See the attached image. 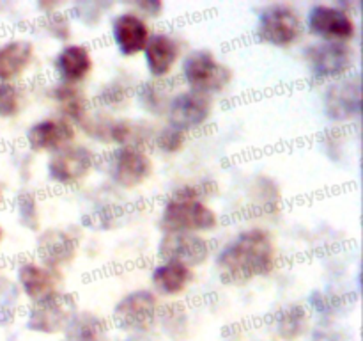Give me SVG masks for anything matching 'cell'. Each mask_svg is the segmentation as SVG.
Returning a JSON list of instances; mask_svg holds the SVG:
<instances>
[{"mask_svg":"<svg viewBox=\"0 0 363 341\" xmlns=\"http://www.w3.org/2000/svg\"><path fill=\"white\" fill-rule=\"evenodd\" d=\"M279 252L272 233L264 227H248L230 238L215 254L218 281L225 286H245L275 270Z\"/></svg>","mask_w":363,"mask_h":341,"instance_id":"cell-1","label":"cell"},{"mask_svg":"<svg viewBox=\"0 0 363 341\" xmlns=\"http://www.w3.org/2000/svg\"><path fill=\"white\" fill-rule=\"evenodd\" d=\"M208 188L199 183H184L169 195L160 212L158 226L163 233H208L218 226V215L204 202Z\"/></svg>","mask_w":363,"mask_h":341,"instance_id":"cell-2","label":"cell"},{"mask_svg":"<svg viewBox=\"0 0 363 341\" xmlns=\"http://www.w3.org/2000/svg\"><path fill=\"white\" fill-rule=\"evenodd\" d=\"M181 77L188 91L211 98V94L225 91L233 80V71L227 64L216 59L211 50H194L181 63Z\"/></svg>","mask_w":363,"mask_h":341,"instance_id":"cell-3","label":"cell"},{"mask_svg":"<svg viewBox=\"0 0 363 341\" xmlns=\"http://www.w3.org/2000/svg\"><path fill=\"white\" fill-rule=\"evenodd\" d=\"M303 59L312 80L330 84L353 73L357 53L350 43L314 41L305 48Z\"/></svg>","mask_w":363,"mask_h":341,"instance_id":"cell-4","label":"cell"},{"mask_svg":"<svg viewBox=\"0 0 363 341\" xmlns=\"http://www.w3.org/2000/svg\"><path fill=\"white\" fill-rule=\"evenodd\" d=\"M303 23L294 7L287 4H268L257 13L255 38L262 45L289 48L300 39Z\"/></svg>","mask_w":363,"mask_h":341,"instance_id":"cell-5","label":"cell"},{"mask_svg":"<svg viewBox=\"0 0 363 341\" xmlns=\"http://www.w3.org/2000/svg\"><path fill=\"white\" fill-rule=\"evenodd\" d=\"M158 298L152 290H131L116 302L112 309L113 325L126 334L142 336L149 332L158 318Z\"/></svg>","mask_w":363,"mask_h":341,"instance_id":"cell-6","label":"cell"},{"mask_svg":"<svg viewBox=\"0 0 363 341\" xmlns=\"http://www.w3.org/2000/svg\"><path fill=\"white\" fill-rule=\"evenodd\" d=\"M77 311L78 305L73 295L57 291L43 301L32 302L25 318V329L45 336L62 334Z\"/></svg>","mask_w":363,"mask_h":341,"instance_id":"cell-7","label":"cell"},{"mask_svg":"<svg viewBox=\"0 0 363 341\" xmlns=\"http://www.w3.org/2000/svg\"><path fill=\"white\" fill-rule=\"evenodd\" d=\"M323 114L337 124L351 123L362 116V80L358 73L326 84L321 98Z\"/></svg>","mask_w":363,"mask_h":341,"instance_id":"cell-8","label":"cell"},{"mask_svg":"<svg viewBox=\"0 0 363 341\" xmlns=\"http://www.w3.org/2000/svg\"><path fill=\"white\" fill-rule=\"evenodd\" d=\"M96 155L84 144H69L50 153L46 160V176L59 187H74L91 174Z\"/></svg>","mask_w":363,"mask_h":341,"instance_id":"cell-9","label":"cell"},{"mask_svg":"<svg viewBox=\"0 0 363 341\" xmlns=\"http://www.w3.org/2000/svg\"><path fill=\"white\" fill-rule=\"evenodd\" d=\"M106 176L116 187L133 190L147 181L152 174V160L144 149L117 146L106 156Z\"/></svg>","mask_w":363,"mask_h":341,"instance_id":"cell-10","label":"cell"},{"mask_svg":"<svg viewBox=\"0 0 363 341\" xmlns=\"http://www.w3.org/2000/svg\"><path fill=\"white\" fill-rule=\"evenodd\" d=\"M308 34L318 41L351 43L357 36L358 25L351 13L337 4H315L308 9L305 21Z\"/></svg>","mask_w":363,"mask_h":341,"instance_id":"cell-11","label":"cell"},{"mask_svg":"<svg viewBox=\"0 0 363 341\" xmlns=\"http://www.w3.org/2000/svg\"><path fill=\"white\" fill-rule=\"evenodd\" d=\"M213 247L208 238L195 233H163L156 249L162 261L179 263L191 270L204 265Z\"/></svg>","mask_w":363,"mask_h":341,"instance_id":"cell-12","label":"cell"},{"mask_svg":"<svg viewBox=\"0 0 363 341\" xmlns=\"http://www.w3.org/2000/svg\"><path fill=\"white\" fill-rule=\"evenodd\" d=\"M165 114L170 126L188 134L208 123L213 114V102L209 96L194 91L176 92L170 98Z\"/></svg>","mask_w":363,"mask_h":341,"instance_id":"cell-13","label":"cell"},{"mask_svg":"<svg viewBox=\"0 0 363 341\" xmlns=\"http://www.w3.org/2000/svg\"><path fill=\"white\" fill-rule=\"evenodd\" d=\"M77 238L69 231L60 229V227H48L41 231L35 240V254H38L39 263L59 272L77 258Z\"/></svg>","mask_w":363,"mask_h":341,"instance_id":"cell-14","label":"cell"},{"mask_svg":"<svg viewBox=\"0 0 363 341\" xmlns=\"http://www.w3.org/2000/svg\"><path fill=\"white\" fill-rule=\"evenodd\" d=\"M74 137V126L62 117H45L35 121L25 134L28 149L34 153H53L64 146L73 144Z\"/></svg>","mask_w":363,"mask_h":341,"instance_id":"cell-15","label":"cell"},{"mask_svg":"<svg viewBox=\"0 0 363 341\" xmlns=\"http://www.w3.org/2000/svg\"><path fill=\"white\" fill-rule=\"evenodd\" d=\"M62 276L39 261H23L16 266V284L20 293L32 302H39L60 291Z\"/></svg>","mask_w":363,"mask_h":341,"instance_id":"cell-16","label":"cell"},{"mask_svg":"<svg viewBox=\"0 0 363 341\" xmlns=\"http://www.w3.org/2000/svg\"><path fill=\"white\" fill-rule=\"evenodd\" d=\"M110 32H112L117 52L123 57H133L144 52L149 36H151L147 21L138 16L135 11H124L117 14L112 20Z\"/></svg>","mask_w":363,"mask_h":341,"instance_id":"cell-17","label":"cell"},{"mask_svg":"<svg viewBox=\"0 0 363 341\" xmlns=\"http://www.w3.org/2000/svg\"><path fill=\"white\" fill-rule=\"evenodd\" d=\"M144 63L151 78H167L179 60L181 46L176 38L165 32H156L147 39L144 48Z\"/></svg>","mask_w":363,"mask_h":341,"instance_id":"cell-18","label":"cell"},{"mask_svg":"<svg viewBox=\"0 0 363 341\" xmlns=\"http://www.w3.org/2000/svg\"><path fill=\"white\" fill-rule=\"evenodd\" d=\"M94 67L91 52L84 45H64L53 59V71L60 84L78 85Z\"/></svg>","mask_w":363,"mask_h":341,"instance_id":"cell-19","label":"cell"},{"mask_svg":"<svg viewBox=\"0 0 363 341\" xmlns=\"http://www.w3.org/2000/svg\"><path fill=\"white\" fill-rule=\"evenodd\" d=\"M34 60V45L23 38H13L0 45V82L13 84Z\"/></svg>","mask_w":363,"mask_h":341,"instance_id":"cell-20","label":"cell"},{"mask_svg":"<svg viewBox=\"0 0 363 341\" xmlns=\"http://www.w3.org/2000/svg\"><path fill=\"white\" fill-rule=\"evenodd\" d=\"M194 279V270L172 261H160L151 270L152 293L163 297H177L184 293Z\"/></svg>","mask_w":363,"mask_h":341,"instance_id":"cell-21","label":"cell"},{"mask_svg":"<svg viewBox=\"0 0 363 341\" xmlns=\"http://www.w3.org/2000/svg\"><path fill=\"white\" fill-rule=\"evenodd\" d=\"M272 330L280 341H296L308 330V309L303 304H286L272 316Z\"/></svg>","mask_w":363,"mask_h":341,"instance_id":"cell-22","label":"cell"},{"mask_svg":"<svg viewBox=\"0 0 363 341\" xmlns=\"http://www.w3.org/2000/svg\"><path fill=\"white\" fill-rule=\"evenodd\" d=\"M50 98L57 105L59 110V117L69 121L71 124H80L84 117L89 114V103L85 98L84 91L80 85H69L60 84L57 82L52 89H50Z\"/></svg>","mask_w":363,"mask_h":341,"instance_id":"cell-23","label":"cell"},{"mask_svg":"<svg viewBox=\"0 0 363 341\" xmlns=\"http://www.w3.org/2000/svg\"><path fill=\"white\" fill-rule=\"evenodd\" d=\"M108 323L92 311H77L64 329L60 341H106Z\"/></svg>","mask_w":363,"mask_h":341,"instance_id":"cell-24","label":"cell"},{"mask_svg":"<svg viewBox=\"0 0 363 341\" xmlns=\"http://www.w3.org/2000/svg\"><path fill=\"white\" fill-rule=\"evenodd\" d=\"M165 78H151V80L142 82L135 89V98L140 109L151 116H163L167 112L172 91Z\"/></svg>","mask_w":363,"mask_h":341,"instance_id":"cell-25","label":"cell"},{"mask_svg":"<svg viewBox=\"0 0 363 341\" xmlns=\"http://www.w3.org/2000/svg\"><path fill=\"white\" fill-rule=\"evenodd\" d=\"M308 311L315 313L325 320H333L337 315L344 311L347 305V298L333 290H314L307 298Z\"/></svg>","mask_w":363,"mask_h":341,"instance_id":"cell-26","label":"cell"},{"mask_svg":"<svg viewBox=\"0 0 363 341\" xmlns=\"http://www.w3.org/2000/svg\"><path fill=\"white\" fill-rule=\"evenodd\" d=\"M20 305V288L7 276L0 274V325H9Z\"/></svg>","mask_w":363,"mask_h":341,"instance_id":"cell-27","label":"cell"},{"mask_svg":"<svg viewBox=\"0 0 363 341\" xmlns=\"http://www.w3.org/2000/svg\"><path fill=\"white\" fill-rule=\"evenodd\" d=\"M14 212L18 222L28 231L39 229V201L38 195L30 190H21L14 199Z\"/></svg>","mask_w":363,"mask_h":341,"instance_id":"cell-28","label":"cell"},{"mask_svg":"<svg viewBox=\"0 0 363 341\" xmlns=\"http://www.w3.org/2000/svg\"><path fill=\"white\" fill-rule=\"evenodd\" d=\"M254 201L261 215H273L280 205V192L275 181L259 178L254 187Z\"/></svg>","mask_w":363,"mask_h":341,"instance_id":"cell-29","label":"cell"},{"mask_svg":"<svg viewBox=\"0 0 363 341\" xmlns=\"http://www.w3.org/2000/svg\"><path fill=\"white\" fill-rule=\"evenodd\" d=\"M130 99V89L124 82L121 80H112L106 82L101 89H99L98 96H96V102L103 109H121L124 107Z\"/></svg>","mask_w":363,"mask_h":341,"instance_id":"cell-30","label":"cell"},{"mask_svg":"<svg viewBox=\"0 0 363 341\" xmlns=\"http://www.w3.org/2000/svg\"><path fill=\"white\" fill-rule=\"evenodd\" d=\"M152 144L163 155H176L186 146V134L167 124L152 135Z\"/></svg>","mask_w":363,"mask_h":341,"instance_id":"cell-31","label":"cell"},{"mask_svg":"<svg viewBox=\"0 0 363 341\" xmlns=\"http://www.w3.org/2000/svg\"><path fill=\"white\" fill-rule=\"evenodd\" d=\"M108 4L98 2V0H87V2H77L71 6V14L77 18L82 25L85 27H94L105 16Z\"/></svg>","mask_w":363,"mask_h":341,"instance_id":"cell-32","label":"cell"},{"mask_svg":"<svg viewBox=\"0 0 363 341\" xmlns=\"http://www.w3.org/2000/svg\"><path fill=\"white\" fill-rule=\"evenodd\" d=\"M21 98L14 84L0 82V119H13L20 114Z\"/></svg>","mask_w":363,"mask_h":341,"instance_id":"cell-33","label":"cell"},{"mask_svg":"<svg viewBox=\"0 0 363 341\" xmlns=\"http://www.w3.org/2000/svg\"><path fill=\"white\" fill-rule=\"evenodd\" d=\"M45 28L53 39L66 43L71 38V21L69 16L62 11H48L45 13Z\"/></svg>","mask_w":363,"mask_h":341,"instance_id":"cell-34","label":"cell"},{"mask_svg":"<svg viewBox=\"0 0 363 341\" xmlns=\"http://www.w3.org/2000/svg\"><path fill=\"white\" fill-rule=\"evenodd\" d=\"M311 341H347L346 334L332 323H319L311 334Z\"/></svg>","mask_w":363,"mask_h":341,"instance_id":"cell-35","label":"cell"},{"mask_svg":"<svg viewBox=\"0 0 363 341\" xmlns=\"http://www.w3.org/2000/svg\"><path fill=\"white\" fill-rule=\"evenodd\" d=\"M163 9H165V6L160 0H142V2L135 4V13L140 18H158L163 13Z\"/></svg>","mask_w":363,"mask_h":341,"instance_id":"cell-36","label":"cell"},{"mask_svg":"<svg viewBox=\"0 0 363 341\" xmlns=\"http://www.w3.org/2000/svg\"><path fill=\"white\" fill-rule=\"evenodd\" d=\"M2 202H4V188L2 185H0V206H2Z\"/></svg>","mask_w":363,"mask_h":341,"instance_id":"cell-37","label":"cell"},{"mask_svg":"<svg viewBox=\"0 0 363 341\" xmlns=\"http://www.w3.org/2000/svg\"><path fill=\"white\" fill-rule=\"evenodd\" d=\"M2 238H4V233H2V227H0V244H2Z\"/></svg>","mask_w":363,"mask_h":341,"instance_id":"cell-38","label":"cell"}]
</instances>
